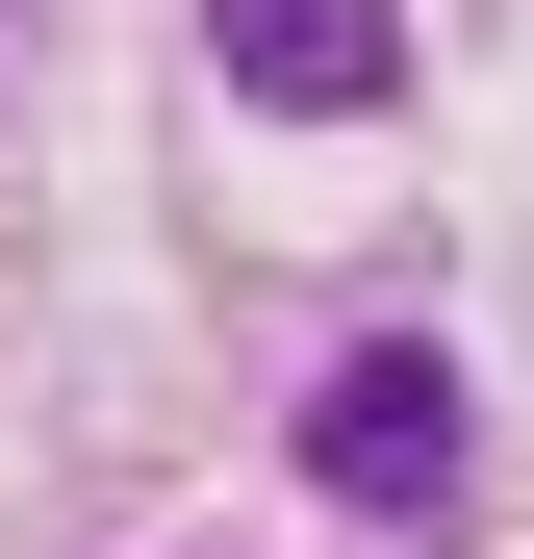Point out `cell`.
I'll return each instance as SVG.
<instances>
[{
    "mask_svg": "<svg viewBox=\"0 0 534 559\" xmlns=\"http://www.w3.org/2000/svg\"><path fill=\"white\" fill-rule=\"evenodd\" d=\"M204 51L254 76V103H407V26H382V0H204Z\"/></svg>",
    "mask_w": 534,
    "mask_h": 559,
    "instance_id": "7a4b0ae2",
    "label": "cell"
},
{
    "mask_svg": "<svg viewBox=\"0 0 534 559\" xmlns=\"http://www.w3.org/2000/svg\"><path fill=\"white\" fill-rule=\"evenodd\" d=\"M306 484H331V509H382V534H432V509H459V382H432L407 331H382V356H331V407H306Z\"/></svg>",
    "mask_w": 534,
    "mask_h": 559,
    "instance_id": "6da1fadb",
    "label": "cell"
}]
</instances>
